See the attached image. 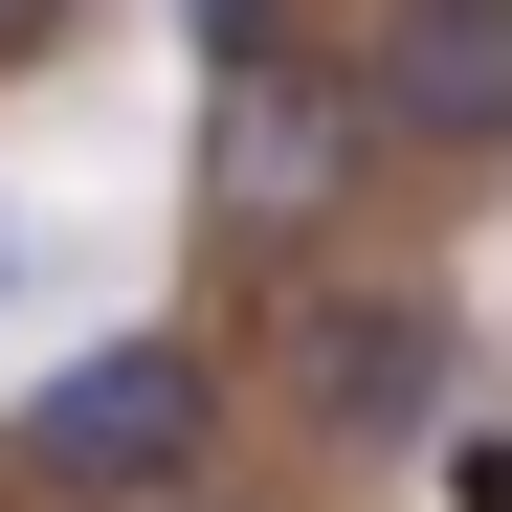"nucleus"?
Instances as JSON below:
<instances>
[{"label":"nucleus","instance_id":"obj_1","mask_svg":"<svg viewBox=\"0 0 512 512\" xmlns=\"http://www.w3.org/2000/svg\"><path fill=\"white\" fill-rule=\"evenodd\" d=\"M201 468H223V357L201 334H112V357H67L23 401V490H67V512H179Z\"/></svg>","mask_w":512,"mask_h":512},{"label":"nucleus","instance_id":"obj_2","mask_svg":"<svg viewBox=\"0 0 512 512\" xmlns=\"http://www.w3.org/2000/svg\"><path fill=\"white\" fill-rule=\"evenodd\" d=\"M357 179H379L357 67H245V90L201 112V223H223V245H334Z\"/></svg>","mask_w":512,"mask_h":512},{"label":"nucleus","instance_id":"obj_3","mask_svg":"<svg viewBox=\"0 0 512 512\" xmlns=\"http://www.w3.org/2000/svg\"><path fill=\"white\" fill-rule=\"evenodd\" d=\"M357 112L379 156H512V0H401L357 45Z\"/></svg>","mask_w":512,"mask_h":512},{"label":"nucleus","instance_id":"obj_4","mask_svg":"<svg viewBox=\"0 0 512 512\" xmlns=\"http://www.w3.org/2000/svg\"><path fill=\"white\" fill-rule=\"evenodd\" d=\"M423 357H446L423 312H312V357H290V401L334 423V446H401V423H423Z\"/></svg>","mask_w":512,"mask_h":512},{"label":"nucleus","instance_id":"obj_5","mask_svg":"<svg viewBox=\"0 0 512 512\" xmlns=\"http://www.w3.org/2000/svg\"><path fill=\"white\" fill-rule=\"evenodd\" d=\"M446 512H512V423H446V468H423Z\"/></svg>","mask_w":512,"mask_h":512},{"label":"nucleus","instance_id":"obj_6","mask_svg":"<svg viewBox=\"0 0 512 512\" xmlns=\"http://www.w3.org/2000/svg\"><path fill=\"white\" fill-rule=\"evenodd\" d=\"M179 23H201V67H223V90L268 67V0H179Z\"/></svg>","mask_w":512,"mask_h":512},{"label":"nucleus","instance_id":"obj_7","mask_svg":"<svg viewBox=\"0 0 512 512\" xmlns=\"http://www.w3.org/2000/svg\"><path fill=\"white\" fill-rule=\"evenodd\" d=\"M45 23H67V0H0V67H23V45H45Z\"/></svg>","mask_w":512,"mask_h":512}]
</instances>
